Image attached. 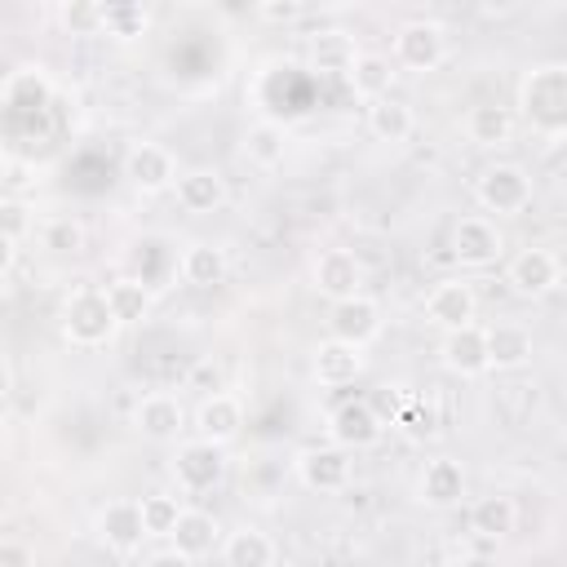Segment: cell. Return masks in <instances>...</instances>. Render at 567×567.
I'll return each mask as SVG.
<instances>
[{
    "label": "cell",
    "instance_id": "9c48e42d",
    "mask_svg": "<svg viewBox=\"0 0 567 567\" xmlns=\"http://www.w3.org/2000/svg\"><path fill=\"white\" fill-rule=\"evenodd\" d=\"M505 284L518 297H549L563 284V257L554 248H545V244H532V248H523V252L509 257Z\"/></svg>",
    "mask_w": 567,
    "mask_h": 567
},
{
    "label": "cell",
    "instance_id": "ee69618b",
    "mask_svg": "<svg viewBox=\"0 0 567 567\" xmlns=\"http://www.w3.org/2000/svg\"><path fill=\"white\" fill-rule=\"evenodd\" d=\"M452 567H496V554H478V549H470V554H461V563H452Z\"/></svg>",
    "mask_w": 567,
    "mask_h": 567
},
{
    "label": "cell",
    "instance_id": "d6a6232c",
    "mask_svg": "<svg viewBox=\"0 0 567 567\" xmlns=\"http://www.w3.org/2000/svg\"><path fill=\"white\" fill-rule=\"evenodd\" d=\"M137 505H142L146 536H151V540H173V532H177V523H182V514H186L182 492H146Z\"/></svg>",
    "mask_w": 567,
    "mask_h": 567
},
{
    "label": "cell",
    "instance_id": "8d00e7d4",
    "mask_svg": "<svg viewBox=\"0 0 567 567\" xmlns=\"http://www.w3.org/2000/svg\"><path fill=\"white\" fill-rule=\"evenodd\" d=\"M394 430H403L408 439L425 443V439H434V434H439V416H434V408H430L425 399H416V394H412V399L403 403V412H399Z\"/></svg>",
    "mask_w": 567,
    "mask_h": 567
},
{
    "label": "cell",
    "instance_id": "f1b7e54d",
    "mask_svg": "<svg viewBox=\"0 0 567 567\" xmlns=\"http://www.w3.org/2000/svg\"><path fill=\"white\" fill-rule=\"evenodd\" d=\"M394 58H385V53H359L354 58V66H350V75H346V84L354 89V97H363V102H381V97H390V84H394Z\"/></svg>",
    "mask_w": 567,
    "mask_h": 567
},
{
    "label": "cell",
    "instance_id": "b9f144b4",
    "mask_svg": "<svg viewBox=\"0 0 567 567\" xmlns=\"http://www.w3.org/2000/svg\"><path fill=\"white\" fill-rule=\"evenodd\" d=\"M0 567H35V558H31V549H27L22 540L9 536V540L0 545Z\"/></svg>",
    "mask_w": 567,
    "mask_h": 567
},
{
    "label": "cell",
    "instance_id": "d6986e66",
    "mask_svg": "<svg viewBox=\"0 0 567 567\" xmlns=\"http://www.w3.org/2000/svg\"><path fill=\"white\" fill-rule=\"evenodd\" d=\"M416 496L430 509H456L465 501V465L452 456H434L425 461L421 478H416Z\"/></svg>",
    "mask_w": 567,
    "mask_h": 567
},
{
    "label": "cell",
    "instance_id": "e0dca14e",
    "mask_svg": "<svg viewBox=\"0 0 567 567\" xmlns=\"http://www.w3.org/2000/svg\"><path fill=\"white\" fill-rule=\"evenodd\" d=\"M328 337L350 341V346H368L372 337H381V306L363 292L350 301H332L328 306Z\"/></svg>",
    "mask_w": 567,
    "mask_h": 567
},
{
    "label": "cell",
    "instance_id": "4dcf8cb0",
    "mask_svg": "<svg viewBox=\"0 0 567 567\" xmlns=\"http://www.w3.org/2000/svg\"><path fill=\"white\" fill-rule=\"evenodd\" d=\"M288 155V133L275 120H257L244 128V159L252 168H279Z\"/></svg>",
    "mask_w": 567,
    "mask_h": 567
},
{
    "label": "cell",
    "instance_id": "e575fe53",
    "mask_svg": "<svg viewBox=\"0 0 567 567\" xmlns=\"http://www.w3.org/2000/svg\"><path fill=\"white\" fill-rule=\"evenodd\" d=\"M84 239H89V230L80 217H44L40 221V248L53 257H80Z\"/></svg>",
    "mask_w": 567,
    "mask_h": 567
},
{
    "label": "cell",
    "instance_id": "60d3db41",
    "mask_svg": "<svg viewBox=\"0 0 567 567\" xmlns=\"http://www.w3.org/2000/svg\"><path fill=\"white\" fill-rule=\"evenodd\" d=\"M186 390H204V399L217 394V390H221V368H217L213 359H199V363L190 368V377H186Z\"/></svg>",
    "mask_w": 567,
    "mask_h": 567
},
{
    "label": "cell",
    "instance_id": "f546056e",
    "mask_svg": "<svg viewBox=\"0 0 567 567\" xmlns=\"http://www.w3.org/2000/svg\"><path fill=\"white\" fill-rule=\"evenodd\" d=\"M412 128H416V115H412V106H408V102H399L394 93H390V97H381V102H368V133H372L377 142L399 146V142H408V137H412Z\"/></svg>",
    "mask_w": 567,
    "mask_h": 567
},
{
    "label": "cell",
    "instance_id": "ab89813d",
    "mask_svg": "<svg viewBox=\"0 0 567 567\" xmlns=\"http://www.w3.org/2000/svg\"><path fill=\"white\" fill-rule=\"evenodd\" d=\"M257 18L261 22H297V18H306V4L301 0H261L257 4Z\"/></svg>",
    "mask_w": 567,
    "mask_h": 567
},
{
    "label": "cell",
    "instance_id": "5bb4252c",
    "mask_svg": "<svg viewBox=\"0 0 567 567\" xmlns=\"http://www.w3.org/2000/svg\"><path fill=\"white\" fill-rule=\"evenodd\" d=\"M190 430H195V439H208L217 447H230L244 434V399L230 394V390H217V394L199 399V408L190 416Z\"/></svg>",
    "mask_w": 567,
    "mask_h": 567
},
{
    "label": "cell",
    "instance_id": "ffe728a7",
    "mask_svg": "<svg viewBox=\"0 0 567 567\" xmlns=\"http://www.w3.org/2000/svg\"><path fill=\"white\" fill-rule=\"evenodd\" d=\"M173 195H177V208H182V213L208 217V213H217V208L226 204L230 190H226V177H221L217 168H186V173L177 177Z\"/></svg>",
    "mask_w": 567,
    "mask_h": 567
},
{
    "label": "cell",
    "instance_id": "1f68e13d",
    "mask_svg": "<svg viewBox=\"0 0 567 567\" xmlns=\"http://www.w3.org/2000/svg\"><path fill=\"white\" fill-rule=\"evenodd\" d=\"M106 301H111V310H115L120 328L142 323V319L151 315V284H146V279H137V275H120V279H111V284H106Z\"/></svg>",
    "mask_w": 567,
    "mask_h": 567
},
{
    "label": "cell",
    "instance_id": "d4e9b609",
    "mask_svg": "<svg viewBox=\"0 0 567 567\" xmlns=\"http://www.w3.org/2000/svg\"><path fill=\"white\" fill-rule=\"evenodd\" d=\"M217 554H221L226 567H275V558H279L275 540H270L261 527H252V523L226 532V540H221Z\"/></svg>",
    "mask_w": 567,
    "mask_h": 567
},
{
    "label": "cell",
    "instance_id": "3957f363",
    "mask_svg": "<svg viewBox=\"0 0 567 567\" xmlns=\"http://www.w3.org/2000/svg\"><path fill=\"white\" fill-rule=\"evenodd\" d=\"M474 195H478L487 217H523L532 208V177H527L523 164L501 159V164H487L478 173Z\"/></svg>",
    "mask_w": 567,
    "mask_h": 567
},
{
    "label": "cell",
    "instance_id": "8992f818",
    "mask_svg": "<svg viewBox=\"0 0 567 567\" xmlns=\"http://www.w3.org/2000/svg\"><path fill=\"white\" fill-rule=\"evenodd\" d=\"M443 58H447V31H443V22L412 18V22H403L394 31V66L425 75V71H439Z\"/></svg>",
    "mask_w": 567,
    "mask_h": 567
},
{
    "label": "cell",
    "instance_id": "5b68a950",
    "mask_svg": "<svg viewBox=\"0 0 567 567\" xmlns=\"http://www.w3.org/2000/svg\"><path fill=\"white\" fill-rule=\"evenodd\" d=\"M292 465H297L301 487H310V492H319V496H341V492H350V483H354V461H350V452L337 447V443L301 447Z\"/></svg>",
    "mask_w": 567,
    "mask_h": 567
},
{
    "label": "cell",
    "instance_id": "6da1fadb",
    "mask_svg": "<svg viewBox=\"0 0 567 567\" xmlns=\"http://www.w3.org/2000/svg\"><path fill=\"white\" fill-rule=\"evenodd\" d=\"M518 106L523 120L540 137H563L567 133V66H536L518 84Z\"/></svg>",
    "mask_w": 567,
    "mask_h": 567
},
{
    "label": "cell",
    "instance_id": "83f0119b",
    "mask_svg": "<svg viewBox=\"0 0 567 567\" xmlns=\"http://www.w3.org/2000/svg\"><path fill=\"white\" fill-rule=\"evenodd\" d=\"M470 527L474 536H487V540H505L514 527H518V501L509 492H487L470 505Z\"/></svg>",
    "mask_w": 567,
    "mask_h": 567
},
{
    "label": "cell",
    "instance_id": "7402d4cb",
    "mask_svg": "<svg viewBox=\"0 0 567 567\" xmlns=\"http://www.w3.org/2000/svg\"><path fill=\"white\" fill-rule=\"evenodd\" d=\"M221 540H226V527L217 523V514H208L199 505H186V514H182V523H177L168 545L182 549L186 558H208L213 549H221Z\"/></svg>",
    "mask_w": 567,
    "mask_h": 567
},
{
    "label": "cell",
    "instance_id": "f6af8a7d",
    "mask_svg": "<svg viewBox=\"0 0 567 567\" xmlns=\"http://www.w3.org/2000/svg\"><path fill=\"white\" fill-rule=\"evenodd\" d=\"M434 567H452V563H434Z\"/></svg>",
    "mask_w": 567,
    "mask_h": 567
},
{
    "label": "cell",
    "instance_id": "30bf717a",
    "mask_svg": "<svg viewBox=\"0 0 567 567\" xmlns=\"http://www.w3.org/2000/svg\"><path fill=\"white\" fill-rule=\"evenodd\" d=\"M425 319L443 332H456V328H470L478 323V292L470 279L461 275H447L439 279L430 292H425Z\"/></svg>",
    "mask_w": 567,
    "mask_h": 567
},
{
    "label": "cell",
    "instance_id": "7bdbcfd3",
    "mask_svg": "<svg viewBox=\"0 0 567 567\" xmlns=\"http://www.w3.org/2000/svg\"><path fill=\"white\" fill-rule=\"evenodd\" d=\"M142 567H195V558H186L182 549H155V554H146V563Z\"/></svg>",
    "mask_w": 567,
    "mask_h": 567
},
{
    "label": "cell",
    "instance_id": "2e32d148",
    "mask_svg": "<svg viewBox=\"0 0 567 567\" xmlns=\"http://www.w3.org/2000/svg\"><path fill=\"white\" fill-rule=\"evenodd\" d=\"M97 540L111 554L133 558L142 549V540H151L146 536V523H142V505L137 501H111V505H102L97 509Z\"/></svg>",
    "mask_w": 567,
    "mask_h": 567
},
{
    "label": "cell",
    "instance_id": "4fadbf2b",
    "mask_svg": "<svg viewBox=\"0 0 567 567\" xmlns=\"http://www.w3.org/2000/svg\"><path fill=\"white\" fill-rule=\"evenodd\" d=\"M310 279H315V292H319V297H328V301H350V297H363L368 270H363V261H359L350 248H323V252L315 257Z\"/></svg>",
    "mask_w": 567,
    "mask_h": 567
},
{
    "label": "cell",
    "instance_id": "cb8c5ba5",
    "mask_svg": "<svg viewBox=\"0 0 567 567\" xmlns=\"http://www.w3.org/2000/svg\"><path fill=\"white\" fill-rule=\"evenodd\" d=\"M226 270H230L226 248L213 244V239H195V244H186L182 257H177V275H182L190 288H217V284L226 279Z\"/></svg>",
    "mask_w": 567,
    "mask_h": 567
},
{
    "label": "cell",
    "instance_id": "d590c367",
    "mask_svg": "<svg viewBox=\"0 0 567 567\" xmlns=\"http://www.w3.org/2000/svg\"><path fill=\"white\" fill-rule=\"evenodd\" d=\"M27 235H35V208L27 199H0V239H4V248H22Z\"/></svg>",
    "mask_w": 567,
    "mask_h": 567
},
{
    "label": "cell",
    "instance_id": "277c9868",
    "mask_svg": "<svg viewBox=\"0 0 567 567\" xmlns=\"http://www.w3.org/2000/svg\"><path fill=\"white\" fill-rule=\"evenodd\" d=\"M226 478V447L208 439H182L173 447V483L182 496H204Z\"/></svg>",
    "mask_w": 567,
    "mask_h": 567
},
{
    "label": "cell",
    "instance_id": "74e56055",
    "mask_svg": "<svg viewBox=\"0 0 567 567\" xmlns=\"http://www.w3.org/2000/svg\"><path fill=\"white\" fill-rule=\"evenodd\" d=\"M58 22L71 35H102V4L97 0H66L58 9Z\"/></svg>",
    "mask_w": 567,
    "mask_h": 567
},
{
    "label": "cell",
    "instance_id": "4316f807",
    "mask_svg": "<svg viewBox=\"0 0 567 567\" xmlns=\"http://www.w3.org/2000/svg\"><path fill=\"white\" fill-rule=\"evenodd\" d=\"M465 137H470L474 146H487V151L509 146V142H514V111L501 106V102H478V106H470V111H465Z\"/></svg>",
    "mask_w": 567,
    "mask_h": 567
},
{
    "label": "cell",
    "instance_id": "484cf974",
    "mask_svg": "<svg viewBox=\"0 0 567 567\" xmlns=\"http://www.w3.org/2000/svg\"><path fill=\"white\" fill-rule=\"evenodd\" d=\"M49 97H53V84H49V75L40 66L9 71V80H4V106H9V115H22V111L44 115L49 111Z\"/></svg>",
    "mask_w": 567,
    "mask_h": 567
},
{
    "label": "cell",
    "instance_id": "52a82bcc",
    "mask_svg": "<svg viewBox=\"0 0 567 567\" xmlns=\"http://www.w3.org/2000/svg\"><path fill=\"white\" fill-rule=\"evenodd\" d=\"M133 430L146 439V443H159V447H177L182 434H186V408L173 390H146L137 403H133Z\"/></svg>",
    "mask_w": 567,
    "mask_h": 567
},
{
    "label": "cell",
    "instance_id": "ac0fdd59",
    "mask_svg": "<svg viewBox=\"0 0 567 567\" xmlns=\"http://www.w3.org/2000/svg\"><path fill=\"white\" fill-rule=\"evenodd\" d=\"M439 359L452 377H483L492 372L487 368V328L483 323H470V328H456V332H443L439 341Z\"/></svg>",
    "mask_w": 567,
    "mask_h": 567
},
{
    "label": "cell",
    "instance_id": "44dd1931",
    "mask_svg": "<svg viewBox=\"0 0 567 567\" xmlns=\"http://www.w3.org/2000/svg\"><path fill=\"white\" fill-rule=\"evenodd\" d=\"M532 363V328L514 319L487 323V368L492 372H518Z\"/></svg>",
    "mask_w": 567,
    "mask_h": 567
},
{
    "label": "cell",
    "instance_id": "603a6c76",
    "mask_svg": "<svg viewBox=\"0 0 567 567\" xmlns=\"http://www.w3.org/2000/svg\"><path fill=\"white\" fill-rule=\"evenodd\" d=\"M359 53H363V49H359L354 35L341 31V27L315 31V35H310V49H306L310 71H323V75H350V66H354Z\"/></svg>",
    "mask_w": 567,
    "mask_h": 567
},
{
    "label": "cell",
    "instance_id": "f35d334b",
    "mask_svg": "<svg viewBox=\"0 0 567 567\" xmlns=\"http://www.w3.org/2000/svg\"><path fill=\"white\" fill-rule=\"evenodd\" d=\"M35 182V164L22 155H4V199H22V190Z\"/></svg>",
    "mask_w": 567,
    "mask_h": 567
},
{
    "label": "cell",
    "instance_id": "7a4b0ae2",
    "mask_svg": "<svg viewBox=\"0 0 567 567\" xmlns=\"http://www.w3.org/2000/svg\"><path fill=\"white\" fill-rule=\"evenodd\" d=\"M115 332H120V319H115V310H111V301H106V288L80 284V288L66 297V306H62V337H66L71 346H80V350H97V346H106Z\"/></svg>",
    "mask_w": 567,
    "mask_h": 567
},
{
    "label": "cell",
    "instance_id": "836d02e7",
    "mask_svg": "<svg viewBox=\"0 0 567 567\" xmlns=\"http://www.w3.org/2000/svg\"><path fill=\"white\" fill-rule=\"evenodd\" d=\"M146 27H151L146 4H137V0H115V4H102V35H111V40L128 44V40L146 35Z\"/></svg>",
    "mask_w": 567,
    "mask_h": 567
},
{
    "label": "cell",
    "instance_id": "7c38bea8",
    "mask_svg": "<svg viewBox=\"0 0 567 567\" xmlns=\"http://www.w3.org/2000/svg\"><path fill=\"white\" fill-rule=\"evenodd\" d=\"M501 252H505V235H501L496 217L470 213V217H461V221L452 226V257H456L461 266L483 270V266L501 261Z\"/></svg>",
    "mask_w": 567,
    "mask_h": 567
},
{
    "label": "cell",
    "instance_id": "8fae6325",
    "mask_svg": "<svg viewBox=\"0 0 567 567\" xmlns=\"http://www.w3.org/2000/svg\"><path fill=\"white\" fill-rule=\"evenodd\" d=\"M177 159L168 146L159 142H133L128 155H124V182L137 190V195H159V190H173L177 186Z\"/></svg>",
    "mask_w": 567,
    "mask_h": 567
},
{
    "label": "cell",
    "instance_id": "ba28073f",
    "mask_svg": "<svg viewBox=\"0 0 567 567\" xmlns=\"http://www.w3.org/2000/svg\"><path fill=\"white\" fill-rule=\"evenodd\" d=\"M385 421L377 416V408L368 399H341L328 416V443L346 447V452H368L385 439Z\"/></svg>",
    "mask_w": 567,
    "mask_h": 567
},
{
    "label": "cell",
    "instance_id": "9a60e30c",
    "mask_svg": "<svg viewBox=\"0 0 567 567\" xmlns=\"http://www.w3.org/2000/svg\"><path fill=\"white\" fill-rule=\"evenodd\" d=\"M359 372H363V346L323 337V341L310 350V377H315V385H323V390H346V385L359 381Z\"/></svg>",
    "mask_w": 567,
    "mask_h": 567
}]
</instances>
